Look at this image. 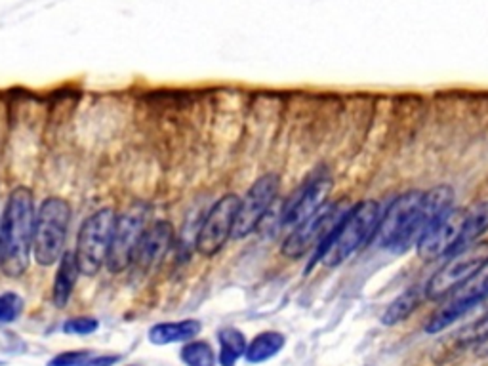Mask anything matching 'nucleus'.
<instances>
[{"label": "nucleus", "instance_id": "1", "mask_svg": "<svg viewBox=\"0 0 488 366\" xmlns=\"http://www.w3.org/2000/svg\"><path fill=\"white\" fill-rule=\"evenodd\" d=\"M452 204L454 191L449 186L399 195L382 214L376 231L378 246L391 254H405L418 246L432 225L454 210Z\"/></svg>", "mask_w": 488, "mask_h": 366}, {"label": "nucleus", "instance_id": "2", "mask_svg": "<svg viewBox=\"0 0 488 366\" xmlns=\"http://www.w3.org/2000/svg\"><path fill=\"white\" fill-rule=\"evenodd\" d=\"M35 196L29 187H16L8 195L0 231V271L18 279L31 263L35 238Z\"/></svg>", "mask_w": 488, "mask_h": 366}, {"label": "nucleus", "instance_id": "3", "mask_svg": "<svg viewBox=\"0 0 488 366\" xmlns=\"http://www.w3.org/2000/svg\"><path fill=\"white\" fill-rule=\"evenodd\" d=\"M382 214L378 201H363L351 206L348 216L341 220L334 235L321 246L315 260L326 267H336L349 260L366 246L372 237H376Z\"/></svg>", "mask_w": 488, "mask_h": 366}, {"label": "nucleus", "instance_id": "4", "mask_svg": "<svg viewBox=\"0 0 488 366\" xmlns=\"http://www.w3.org/2000/svg\"><path fill=\"white\" fill-rule=\"evenodd\" d=\"M71 225V204L62 196H48L40 203L35 218L33 258L38 265L50 267L60 262L65 252Z\"/></svg>", "mask_w": 488, "mask_h": 366}, {"label": "nucleus", "instance_id": "5", "mask_svg": "<svg viewBox=\"0 0 488 366\" xmlns=\"http://www.w3.org/2000/svg\"><path fill=\"white\" fill-rule=\"evenodd\" d=\"M351 210V204L348 201L330 203L319 208L311 218H307L304 223H299L294 228L289 237L284 238L281 246L282 256L289 260H299L311 250H321V246L334 235L341 220L348 216Z\"/></svg>", "mask_w": 488, "mask_h": 366}, {"label": "nucleus", "instance_id": "6", "mask_svg": "<svg viewBox=\"0 0 488 366\" xmlns=\"http://www.w3.org/2000/svg\"><path fill=\"white\" fill-rule=\"evenodd\" d=\"M114 220L117 216L111 208H102L82 221L75 248L80 275L94 277L107 263Z\"/></svg>", "mask_w": 488, "mask_h": 366}, {"label": "nucleus", "instance_id": "7", "mask_svg": "<svg viewBox=\"0 0 488 366\" xmlns=\"http://www.w3.org/2000/svg\"><path fill=\"white\" fill-rule=\"evenodd\" d=\"M488 263V241H479L467 248L454 252L447 258L441 270L427 280L425 298L427 300H442L450 292L464 285L479 270Z\"/></svg>", "mask_w": 488, "mask_h": 366}, {"label": "nucleus", "instance_id": "8", "mask_svg": "<svg viewBox=\"0 0 488 366\" xmlns=\"http://www.w3.org/2000/svg\"><path fill=\"white\" fill-rule=\"evenodd\" d=\"M149 218H151L149 206L134 204L114 220L111 250L105 263L113 275H119L130 267L132 254L139 243V238L149 228Z\"/></svg>", "mask_w": 488, "mask_h": 366}, {"label": "nucleus", "instance_id": "9", "mask_svg": "<svg viewBox=\"0 0 488 366\" xmlns=\"http://www.w3.org/2000/svg\"><path fill=\"white\" fill-rule=\"evenodd\" d=\"M488 298V263L479 270L471 279H467L464 285L458 287L454 292L447 295L437 312L427 320L425 332L439 334L452 327L456 320H460L466 313H469L473 307L479 305L483 300Z\"/></svg>", "mask_w": 488, "mask_h": 366}, {"label": "nucleus", "instance_id": "10", "mask_svg": "<svg viewBox=\"0 0 488 366\" xmlns=\"http://www.w3.org/2000/svg\"><path fill=\"white\" fill-rule=\"evenodd\" d=\"M239 206H240V199L233 193L223 195L222 199H218L212 204L203 225H200V229L197 233L195 246L200 256L205 258L216 256L218 252L227 245L229 238L233 237Z\"/></svg>", "mask_w": 488, "mask_h": 366}, {"label": "nucleus", "instance_id": "11", "mask_svg": "<svg viewBox=\"0 0 488 366\" xmlns=\"http://www.w3.org/2000/svg\"><path fill=\"white\" fill-rule=\"evenodd\" d=\"M279 187V174H265L252 183V187L244 195V199H240L233 238H244L260 228L271 204L277 199Z\"/></svg>", "mask_w": 488, "mask_h": 366}, {"label": "nucleus", "instance_id": "12", "mask_svg": "<svg viewBox=\"0 0 488 366\" xmlns=\"http://www.w3.org/2000/svg\"><path fill=\"white\" fill-rule=\"evenodd\" d=\"M330 189H332V178L326 172H317L301 183L282 208L279 218L281 229L292 231L299 223L311 218L319 208L324 206Z\"/></svg>", "mask_w": 488, "mask_h": 366}, {"label": "nucleus", "instance_id": "13", "mask_svg": "<svg viewBox=\"0 0 488 366\" xmlns=\"http://www.w3.org/2000/svg\"><path fill=\"white\" fill-rule=\"evenodd\" d=\"M174 241V228L166 220L149 223L146 233L141 235L139 243L132 254V267L139 273H147L151 267L161 263Z\"/></svg>", "mask_w": 488, "mask_h": 366}, {"label": "nucleus", "instance_id": "14", "mask_svg": "<svg viewBox=\"0 0 488 366\" xmlns=\"http://www.w3.org/2000/svg\"><path fill=\"white\" fill-rule=\"evenodd\" d=\"M203 325L195 319H183L178 322H159L149 329L147 340L153 345H170V344H188L200 334Z\"/></svg>", "mask_w": 488, "mask_h": 366}, {"label": "nucleus", "instance_id": "15", "mask_svg": "<svg viewBox=\"0 0 488 366\" xmlns=\"http://www.w3.org/2000/svg\"><path fill=\"white\" fill-rule=\"evenodd\" d=\"M79 275H80V270L75 258V252H63L60 263H57V271L54 279V287H52V302L57 309H63L69 304L79 280Z\"/></svg>", "mask_w": 488, "mask_h": 366}, {"label": "nucleus", "instance_id": "16", "mask_svg": "<svg viewBox=\"0 0 488 366\" xmlns=\"http://www.w3.org/2000/svg\"><path fill=\"white\" fill-rule=\"evenodd\" d=\"M425 298V287H410L403 294L395 298L382 315V322L385 327H395L399 322L407 320L416 309L420 307L422 300Z\"/></svg>", "mask_w": 488, "mask_h": 366}, {"label": "nucleus", "instance_id": "17", "mask_svg": "<svg viewBox=\"0 0 488 366\" xmlns=\"http://www.w3.org/2000/svg\"><path fill=\"white\" fill-rule=\"evenodd\" d=\"M284 345H286V337L281 332L267 330V332L257 334L248 344L244 359H247L250 364H262L271 361L273 357H277Z\"/></svg>", "mask_w": 488, "mask_h": 366}, {"label": "nucleus", "instance_id": "18", "mask_svg": "<svg viewBox=\"0 0 488 366\" xmlns=\"http://www.w3.org/2000/svg\"><path fill=\"white\" fill-rule=\"evenodd\" d=\"M220 342V355L218 361L222 366H235V362L247 354V337L244 334L233 327H227L218 332Z\"/></svg>", "mask_w": 488, "mask_h": 366}, {"label": "nucleus", "instance_id": "19", "mask_svg": "<svg viewBox=\"0 0 488 366\" xmlns=\"http://www.w3.org/2000/svg\"><path fill=\"white\" fill-rule=\"evenodd\" d=\"M180 359L185 366H216V354L205 340H191L185 344Z\"/></svg>", "mask_w": 488, "mask_h": 366}, {"label": "nucleus", "instance_id": "20", "mask_svg": "<svg viewBox=\"0 0 488 366\" xmlns=\"http://www.w3.org/2000/svg\"><path fill=\"white\" fill-rule=\"evenodd\" d=\"M25 302L16 292H3L0 294V325H10L16 322L23 313Z\"/></svg>", "mask_w": 488, "mask_h": 366}, {"label": "nucleus", "instance_id": "21", "mask_svg": "<svg viewBox=\"0 0 488 366\" xmlns=\"http://www.w3.org/2000/svg\"><path fill=\"white\" fill-rule=\"evenodd\" d=\"M99 329V322L94 319V317H75V319H69L63 322V334H69V336H90L94 332H97Z\"/></svg>", "mask_w": 488, "mask_h": 366}, {"label": "nucleus", "instance_id": "22", "mask_svg": "<svg viewBox=\"0 0 488 366\" xmlns=\"http://www.w3.org/2000/svg\"><path fill=\"white\" fill-rule=\"evenodd\" d=\"M460 340L464 344H481L484 340H488V313L483 315L477 322H473V325H469L462 334H460Z\"/></svg>", "mask_w": 488, "mask_h": 366}, {"label": "nucleus", "instance_id": "23", "mask_svg": "<svg viewBox=\"0 0 488 366\" xmlns=\"http://www.w3.org/2000/svg\"><path fill=\"white\" fill-rule=\"evenodd\" d=\"M90 357H92L90 351H63V354L50 359L46 366H80Z\"/></svg>", "mask_w": 488, "mask_h": 366}, {"label": "nucleus", "instance_id": "24", "mask_svg": "<svg viewBox=\"0 0 488 366\" xmlns=\"http://www.w3.org/2000/svg\"><path fill=\"white\" fill-rule=\"evenodd\" d=\"M122 357L121 355H102V357H96V359H88L84 361L80 366H114Z\"/></svg>", "mask_w": 488, "mask_h": 366}, {"label": "nucleus", "instance_id": "25", "mask_svg": "<svg viewBox=\"0 0 488 366\" xmlns=\"http://www.w3.org/2000/svg\"><path fill=\"white\" fill-rule=\"evenodd\" d=\"M475 351H477V355H479V357L488 359V340L477 344V349H475Z\"/></svg>", "mask_w": 488, "mask_h": 366}, {"label": "nucleus", "instance_id": "26", "mask_svg": "<svg viewBox=\"0 0 488 366\" xmlns=\"http://www.w3.org/2000/svg\"><path fill=\"white\" fill-rule=\"evenodd\" d=\"M0 231H3V214H0Z\"/></svg>", "mask_w": 488, "mask_h": 366}]
</instances>
